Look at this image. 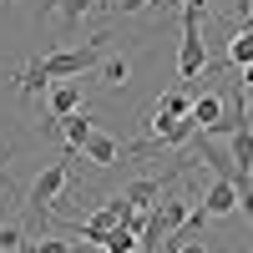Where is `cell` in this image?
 Returning a JSON list of instances; mask_svg holds the SVG:
<instances>
[{
    "instance_id": "cell-1",
    "label": "cell",
    "mask_w": 253,
    "mask_h": 253,
    "mask_svg": "<svg viewBox=\"0 0 253 253\" xmlns=\"http://www.w3.org/2000/svg\"><path fill=\"white\" fill-rule=\"evenodd\" d=\"M107 41H112V31H101V36H91L86 46H61V51H46V56H36L31 66H20L15 71V86H20V96H36V91H46V86H56V81H76V76H86L96 61H101V51H107Z\"/></svg>"
},
{
    "instance_id": "cell-2",
    "label": "cell",
    "mask_w": 253,
    "mask_h": 253,
    "mask_svg": "<svg viewBox=\"0 0 253 253\" xmlns=\"http://www.w3.org/2000/svg\"><path fill=\"white\" fill-rule=\"evenodd\" d=\"M66 182H71V152L61 157V162H51V167H41V177L31 182V193H26V208H31L36 218H41V213H51Z\"/></svg>"
},
{
    "instance_id": "cell-3",
    "label": "cell",
    "mask_w": 253,
    "mask_h": 253,
    "mask_svg": "<svg viewBox=\"0 0 253 253\" xmlns=\"http://www.w3.org/2000/svg\"><path fill=\"white\" fill-rule=\"evenodd\" d=\"M177 76H182V86H187V91H193V81H198V76H208V46H203V31H198V20H193V15H182Z\"/></svg>"
},
{
    "instance_id": "cell-4",
    "label": "cell",
    "mask_w": 253,
    "mask_h": 253,
    "mask_svg": "<svg viewBox=\"0 0 253 253\" xmlns=\"http://www.w3.org/2000/svg\"><path fill=\"white\" fill-rule=\"evenodd\" d=\"M198 208H203L208 218H228V213H238V182H233V177H218V182L198 198Z\"/></svg>"
},
{
    "instance_id": "cell-5",
    "label": "cell",
    "mask_w": 253,
    "mask_h": 253,
    "mask_svg": "<svg viewBox=\"0 0 253 253\" xmlns=\"http://www.w3.org/2000/svg\"><path fill=\"white\" fill-rule=\"evenodd\" d=\"M193 203H198V198H167V193H162V203L147 208V218H152L162 233H177V228L187 223V213H193Z\"/></svg>"
},
{
    "instance_id": "cell-6",
    "label": "cell",
    "mask_w": 253,
    "mask_h": 253,
    "mask_svg": "<svg viewBox=\"0 0 253 253\" xmlns=\"http://www.w3.org/2000/svg\"><path fill=\"white\" fill-rule=\"evenodd\" d=\"M177 172H182V167H177ZM177 172H167V177H137V182H126V203H132V208H142V213H147V208H152L162 193H167V182H172Z\"/></svg>"
},
{
    "instance_id": "cell-7",
    "label": "cell",
    "mask_w": 253,
    "mask_h": 253,
    "mask_svg": "<svg viewBox=\"0 0 253 253\" xmlns=\"http://www.w3.org/2000/svg\"><path fill=\"white\" fill-rule=\"evenodd\" d=\"M41 15H56L66 31H76L91 15V0H41Z\"/></svg>"
},
{
    "instance_id": "cell-8",
    "label": "cell",
    "mask_w": 253,
    "mask_h": 253,
    "mask_svg": "<svg viewBox=\"0 0 253 253\" xmlns=\"http://www.w3.org/2000/svg\"><path fill=\"white\" fill-rule=\"evenodd\" d=\"M193 122H198V132H203V137H213V132H218V122H223V96H213V91L193 96Z\"/></svg>"
},
{
    "instance_id": "cell-9",
    "label": "cell",
    "mask_w": 253,
    "mask_h": 253,
    "mask_svg": "<svg viewBox=\"0 0 253 253\" xmlns=\"http://www.w3.org/2000/svg\"><path fill=\"white\" fill-rule=\"evenodd\" d=\"M81 152H86V162H91V167H112V162L122 157V142H117V137H107V132H91L86 142H81Z\"/></svg>"
},
{
    "instance_id": "cell-10",
    "label": "cell",
    "mask_w": 253,
    "mask_h": 253,
    "mask_svg": "<svg viewBox=\"0 0 253 253\" xmlns=\"http://www.w3.org/2000/svg\"><path fill=\"white\" fill-rule=\"evenodd\" d=\"M193 142H198V157H203L208 167H213L218 177H238V162H233V152H223V147H218L213 137H193Z\"/></svg>"
},
{
    "instance_id": "cell-11",
    "label": "cell",
    "mask_w": 253,
    "mask_h": 253,
    "mask_svg": "<svg viewBox=\"0 0 253 253\" xmlns=\"http://www.w3.org/2000/svg\"><path fill=\"white\" fill-rule=\"evenodd\" d=\"M46 107H51V122H61V117L81 112V86H76V81H61V86H51Z\"/></svg>"
},
{
    "instance_id": "cell-12",
    "label": "cell",
    "mask_w": 253,
    "mask_h": 253,
    "mask_svg": "<svg viewBox=\"0 0 253 253\" xmlns=\"http://www.w3.org/2000/svg\"><path fill=\"white\" fill-rule=\"evenodd\" d=\"M61 132H66V147H71V152H81V142L96 132V126H91V112L81 107V112H71V117H61Z\"/></svg>"
},
{
    "instance_id": "cell-13",
    "label": "cell",
    "mask_w": 253,
    "mask_h": 253,
    "mask_svg": "<svg viewBox=\"0 0 253 253\" xmlns=\"http://www.w3.org/2000/svg\"><path fill=\"white\" fill-rule=\"evenodd\" d=\"M233 142H228V152H233V162H238V172H253V122H243L238 132H228Z\"/></svg>"
},
{
    "instance_id": "cell-14",
    "label": "cell",
    "mask_w": 253,
    "mask_h": 253,
    "mask_svg": "<svg viewBox=\"0 0 253 253\" xmlns=\"http://www.w3.org/2000/svg\"><path fill=\"white\" fill-rule=\"evenodd\" d=\"M157 117H193V91H187V86L162 91V101H157Z\"/></svg>"
},
{
    "instance_id": "cell-15",
    "label": "cell",
    "mask_w": 253,
    "mask_h": 253,
    "mask_svg": "<svg viewBox=\"0 0 253 253\" xmlns=\"http://www.w3.org/2000/svg\"><path fill=\"white\" fill-rule=\"evenodd\" d=\"M228 66H253V31H238L233 41H228Z\"/></svg>"
},
{
    "instance_id": "cell-16",
    "label": "cell",
    "mask_w": 253,
    "mask_h": 253,
    "mask_svg": "<svg viewBox=\"0 0 253 253\" xmlns=\"http://www.w3.org/2000/svg\"><path fill=\"white\" fill-rule=\"evenodd\" d=\"M101 253H137V233H132V228H112V233L107 238H101Z\"/></svg>"
},
{
    "instance_id": "cell-17",
    "label": "cell",
    "mask_w": 253,
    "mask_h": 253,
    "mask_svg": "<svg viewBox=\"0 0 253 253\" xmlns=\"http://www.w3.org/2000/svg\"><path fill=\"white\" fill-rule=\"evenodd\" d=\"M101 76H107L112 86H126V81H132V61L126 56H107L101 61Z\"/></svg>"
},
{
    "instance_id": "cell-18",
    "label": "cell",
    "mask_w": 253,
    "mask_h": 253,
    "mask_svg": "<svg viewBox=\"0 0 253 253\" xmlns=\"http://www.w3.org/2000/svg\"><path fill=\"white\" fill-rule=\"evenodd\" d=\"M20 243H26V233L15 223H0V253H20Z\"/></svg>"
},
{
    "instance_id": "cell-19",
    "label": "cell",
    "mask_w": 253,
    "mask_h": 253,
    "mask_svg": "<svg viewBox=\"0 0 253 253\" xmlns=\"http://www.w3.org/2000/svg\"><path fill=\"white\" fill-rule=\"evenodd\" d=\"M172 243H167V253H213L208 243H193V238H177V233H167Z\"/></svg>"
},
{
    "instance_id": "cell-20",
    "label": "cell",
    "mask_w": 253,
    "mask_h": 253,
    "mask_svg": "<svg viewBox=\"0 0 253 253\" xmlns=\"http://www.w3.org/2000/svg\"><path fill=\"white\" fill-rule=\"evenodd\" d=\"M147 5H157V0H117L122 15H137V10H147Z\"/></svg>"
},
{
    "instance_id": "cell-21",
    "label": "cell",
    "mask_w": 253,
    "mask_h": 253,
    "mask_svg": "<svg viewBox=\"0 0 253 253\" xmlns=\"http://www.w3.org/2000/svg\"><path fill=\"white\" fill-rule=\"evenodd\" d=\"M203 10H208V0H187V15L193 20H203Z\"/></svg>"
},
{
    "instance_id": "cell-22",
    "label": "cell",
    "mask_w": 253,
    "mask_h": 253,
    "mask_svg": "<svg viewBox=\"0 0 253 253\" xmlns=\"http://www.w3.org/2000/svg\"><path fill=\"white\" fill-rule=\"evenodd\" d=\"M243 91H253V66H243V81H238Z\"/></svg>"
},
{
    "instance_id": "cell-23",
    "label": "cell",
    "mask_w": 253,
    "mask_h": 253,
    "mask_svg": "<svg viewBox=\"0 0 253 253\" xmlns=\"http://www.w3.org/2000/svg\"><path fill=\"white\" fill-rule=\"evenodd\" d=\"M243 31H253V10H243Z\"/></svg>"
},
{
    "instance_id": "cell-24",
    "label": "cell",
    "mask_w": 253,
    "mask_h": 253,
    "mask_svg": "<svg viewBox=\"0 0 253 253\" xmlns=\"http://www.w3.org/2000/svg\"><path fill=\"white\" fill-rule=\"evenodd\" d=\"M243 101H248V107H253V91H248V96H243Z\"/></svg>"
}]
</instances>
